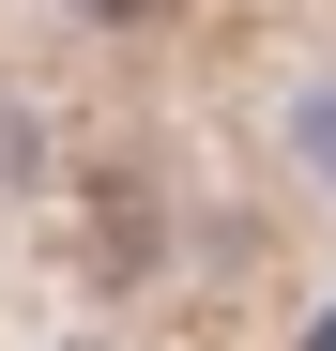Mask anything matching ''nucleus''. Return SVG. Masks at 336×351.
Masks as SVG:
<instances>
[{
  "mask_svg": "<svg viewBox=\"0 0 336 351\" xmlns=\"http://www.w3.org/2000/svg\"><path fill=\"white\" fill-rule=\"evenodd\" d=\"M92 16H153V0H92Z\"/></svg>",
  "mask_w": 336,
  "mask_h": 351,
  "instance_id": "obj_1",
  "label": "nucleus"
}]
</instances>
